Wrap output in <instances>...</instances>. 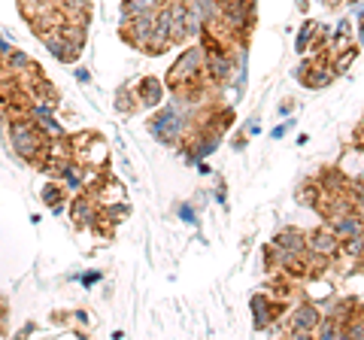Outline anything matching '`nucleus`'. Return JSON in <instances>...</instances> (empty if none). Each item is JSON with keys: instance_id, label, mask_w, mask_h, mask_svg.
<instances>
[{"instance_id": "1", "label": "nucleus", "mask_w": 364, "mask_h": 340, "mask_svg": "<svg viewBox=\"0 0 364 340\" xmlns=\"http://www.w3.org/2000/svg\"><path fill=\"white\" fill-rule=\"evenodd\" d=\"M310 249H313V253H318V255H331L337 249V237L331 231H318V234H313Z\"/></svg>"}, {"instance_id": "2", "label": "nucleus", "mask_w": 364, "mask_h": 340, "mask_svg": "<svg viewBox=\"0 0 364 340\" xmlns=\"http://www.w3.org/2000/svg\"><path fill=\"white\" fill-rule=\"evenodd\" d=\"M316 319H318V316H316L313 307H301L298 313H294V328H291V331H301V328H304V331H310V328L316 325Z\"/></svg>"}, {"instance_id": "3", "label": "nucleus", "mask_w": 364, "mask_h": 340, "mask_svg": "<svg viewBox=\"0 0 364 340\" xmlns=\"http://www.w3.org/2000/svg\"><path fill=\"white\" fill-rule=\"evenodd\" d=\"M76 219H79V222H82V219L88 222V219H91V207H88L85 201H79V203H76Z\"/></svg>"}, {"instance_id": "4", "label": "nucleus", "mask_w": 364, "mask_h": 340, "mask_svg": "<svg viewBox=\"0 0 364 340\" xmlns=\"http://www.w3.org/2000/svg\"><path fill=\"white\" fill-rule=\"evenodd\" d=\"M21 4H43V0H21Z\"/></svg>"}]
</instances>
